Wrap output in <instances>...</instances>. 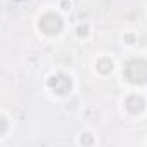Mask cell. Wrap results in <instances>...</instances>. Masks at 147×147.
<instances>
[{
	"mask_svg": "<svg viewBox=\"0 0 147 147\" xmlns=\"http://www.w3.org/2000/svg\"><path fill=\"white\" fill-rule=\"evenodd\" d=\"M49 87L57 95H66L71 90L73 83H71V78H67L66 75H54V76L49 78Z\"/></svg>",
	"mask_w": 147,
	"mask_h": 147,
	"instance_id": "3",
	"label": "cell"
},
{
	"mask_svg": "<svg viewBox=\"0 0 147 147\" xmlns=\"http://www.w3.org/2000/svg\"><path fill=\"white\" fill-rule=\"evenodd\" d=\"M97 69L102 73V75H107V73L113 71V61H111V59H106V57L99 59V61H97Z\"/></svg>",
	"mask_w": 147,
	"mask_h": 147,
	"instance_id": "5",
	"label": "cell"
},
{
	"mask_svg": "<svg viewBox=\"0 0 147 147\" xmlns=\"http://www.w3.org/2000/svg\"><path fill=\"white\" fill-rule=\"evenodd\" d=\"M40 30L45 35H57L62 30V19L57 14L49 12V14L40 18Z\"/></svg>",
	"mask_w": 147,
	"mask_h": 147,
	"instance_id": "2",
	"label": "cell"
},
{
	"mask_svg": "<svg viewBox=\"0 0 147 147\" xmlns=\"http://www.w3.org/2000/svg\"><path fill=\"white\" fill-rule=\"evenodd\" d=\"M123 75L133 85L147 83V61L145 59H130L125 64Z\"/></svg>",
	"mask_w": 147,
	"mask_h": 147,
	"instance_id": "1",
	"label": "cell"
},
{
	"mask_svg": "<svg viewBox=\"0 0 147 147\" xmlns=\"http://www.w3.org/2000/svg\"><path fill=\"white\" fill-rule=\"evenodd\" d=\"M82 142H87V144H90V142H92V138H90V137H85V138L82 137Z\"/></svg>",
	"mask_w": 147,
	"mask_h": 147,
	"instance_id": "7",
	"label": "cell"
},
{
	"mask_svg": "<svg viewBox=\"0 0 147 147\" xmlns=\"http://www.w3.org/2000/svg\"><path fill=\"white\" fill-rule=\"evenodd\" d=\"M125 106H126V109L131 113V114H138V113H142L144 111V99L142 97H138V95H130L128 99H126V102H125Z\"/></svg>",
	"mask_w": 147,
	"mask_h": 147,
	"instance_id": "4",
	"label": "cell"
},
{
	"mask_svg": "<svg viewBox=\"0 0 147 147\" xmlns=\"http://www.w3.org/2000/svg\"><path fill=\"white\" fill-rule=\"evenodd\" d=\"M87 33H88V26H87V24L78 26V35H80V36H87Z\"/></svg>",
	"mask_w": 147,
	"mask_h": 147,
	"instance_id": "6",
	"label": "cell"
}]
</instances>
